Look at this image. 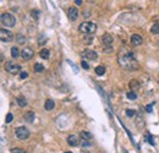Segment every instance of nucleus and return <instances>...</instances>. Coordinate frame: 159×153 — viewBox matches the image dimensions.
<instances>
[{"label":"nucleus","mask_w":159,"mask_h":153,"mask_svg":"<svg viewBox=\"0 0 159 153\" xmlns=\"http://www.w3.org/2000/svg\"><path fill=\"white\" fill-rule=\"evenodd\" d=\"M117 63L122 69L135 71L138 69V61L135 57V53L129 48H121L117 53Z\"/></svg>","instance_id":"nucleus-1"},{"label":"nucleus","mask_w":159,"mask_h":153,"mask_svg":"<svg viewBox=\"0 0 159 153\" xmlns=\"http://www.w3.org/2000/svg\"><path fill=\"white\" fill-rule=\"evenodd\" d=\"M97 29V25L93 22H82L80 26H78V31L81 33H85V34H93Z\"/></svg>","instance_id":"nucleus-2"},{"label":"nucleus","mask_w":159,"mask_h":153,"mask_svg":"<svg viewBox=\"0 0 159 153\" xmlns=\"http://www.w3.org/2000/svg\"><path fill=\"white\" fill-rule=\"evenodd\" d=\"M5 70H6V72H9L10 75L21 74V66L16 63H14V61H8V63L5 64Z\"/></svg>","instance_id":"nucleus-3"},{"label":"nucleus","mask_w":159,"mask_h":153,"mask_svg":"<svg viewBox=\"0 0 159 153\" xmlns=\"http://www.w3.org/2000/svg\"><path fill=\"white\" fill-rule=\"evenodd\" d=\"M1 23L6 27H14L16 25V18H15L11 14L4 12L1 14Z\"/></svg>","instance_id":"nucleus-4"},{"label":"nucleus","mask_w":159,"mask_h":153,"mask_svg":"<svg viewBox=\"0 0 159 153\" xmlns=\"http://www.w3.org/2000/svg\"><path fill=\"white\" fill-rule=\"evenodd\" d=\"M15 134H16V136H17V139L18 140H27L28 137H29V131H28V129L27 127H25V126H20V127H17L16 130H15Z\"/></svg>","instance_id":"nucleus-5"},{"label":"nucleus","mask_w":159,"mask_h":153,"mask_svg":"<svg viewBox=\"0 0 159 153\" xmlns=\"http://www.w3.org/2000/svg\"><path fill=\"white\" fill-rule=\"evenodd\" d=\"M0 38H1V40L4 43H9V42H11V40L14 39V34L10 32V31L5 29V28H1V29H0Z\"/></svg>","instance_id":"nucleus-6"},{"label":"nucleus","mask_w":159,"mask_h":153,"mask_svg":"<svg viewBox=\"0 0 159 153\" xmlns=\"http://www.w3.org/2000/svg\"><path fill=\"white\" fill-rule=\"evenodd\" d=\"M82 57H83L86 60H97L98 58V54H97L96 50H92V49H85L82 52Z\"/></svg>","instance_id":"nucleus-7"},{"label":"nucleus","mask_w":159,"mask_h":153,"mask_svg":"<svg viewBox=\"0 0 159 153\" xmlns=\"http://www.w3.org/2000/svg\"><path fill=\"white\" fill-rule=\"evenodd\" d=\"M68 17H69L70 21H76L77 17H78V10L76 9L75 6L69 8V10H68Z\"/></svg>","instance_id":"nucleus-8"},{"label":"nucleus","mask_w":159,"mask_h":153,"mask_svg":"<svg viewBox=\"0 0 159 153\" xmlns=\"http://www.w3.org/2000/svg\"><path fill=\"white\" fill-rule=\"evenodd\" d=\"M33 55H34V53H33V50L31 49V48H25V49L21 50V57H22L23 60H29V59H32Z\"/></svg>","instance_id":"nucleus-9"},{"label":"nucleus","mask_w":159,"mask_h":153,"mask_svg":"<svg viewBox=\"0 0 159 153\" xmlns=\"http://www.w3.org/2000/svg\"><path fill=\"white\" fill-rule=\"evenodd\" d=\"M143 43V38L141 37L140 34H132L131 36V44L133 47H138Z\"/></svg>","instance_id":"nucleus-10"},{"label":"nucleus","mask_w":159,"mask_h":153,"mask_svg":"<svg viewBox=\"0 0 159 153\" xmlns=\"http://www.w3.org/2000/svg\"><path fill=\"white\" fill-rule=\"evenodd\" d=\"M102 43H103L105 47H108V48H111V44H113V37L110 34H108V33H105V34H103L102 36Z\"/></svg>","instance_id":"nucleus-11"},{"label":"nucleus","mask_w":159,"mask_h":153,"mask_svg":"<svg viewBox=\"0 0 159 153\" xmlns=\"http://www.w3.org/2000/svg\"><path fill=\"white\" fill-rule=\"evenodd\" d=\"M68 143H69L70 146H72V147L78 146V145H80V137H78L77 135H70V136L68 137Z\"/></svg>","instance_id":"nucleus-12"},{"label":"nucleus","mask_w":159,"mask_h":153,"mask_svg":"<svg viewBox=\"0 0 159 153\" xmlns=\"http://www.w3.org/2000/svg\"><path fill=\"white\" fill-rule=\"evenodd\" d=\"M54 107H55V102L53 99H47V100H45V104H44V109L45 110L50 111V110L54 109Z\"/></svg>","instance_id":"nucleus-13"},{"label":"nucleus","mask_w":159,"mask_h":153,"mask_svg":"<svg viewBox=\"0 0 159 153\" xmlns=\"http://www.w3.org/2000/svg\"><path fill=\"white\" fill-rule=\"evenodd\" d=\"M80 136H81L82 140H86V141H91L92 139H93L92 134H91V132H88V131H81L80 132Z\"/></svg>","instance_id":"nucleus-14"},{"label":"nucleus","mask_w":159,"mask_h":153,"mask_svg":"<svg viewBox=\"0 0 159 153\" xmlns=\"http://www.w3.org/2000/svg\"><path fill=\"white\" fill-rule=\"evenodd\" d=\"M39 57L42 58V59H49V57H50V50L47 49V48H43V49L39 52Z\"/></svg>","instance_id":"nucleus-15"},{"label":"nucleus","mask_w":159,"mask_h":153,"mask_svg":"<svg viewBox=\"0 0 159 153\" xmlns=\"http://www.w3.org/2000/svg\"><path fill=\"white\" fill-rule=\"evenodd\" d=\"M35 119V115L33 111H27L26 114H25V120H26L27 122H33Z\"/></svg>","instance_id":"nucleus-16"},{"label":"nucleus","mask_w":159,"mask_h":153,"mask_svg":"<svg viewBox=\"0 0 159 153\" xmlns=\"http://www.w3.org/2000/svg\"><path fill=\"white\" fill-rule=\"evenodd\" d=\"M17 104L20 105V107H21V108H25V107H26L28 103H27V99L26 98H25V97L23 96H20V97H17Z\"/></svg>","instance_id":"nucleus-17"},{"label":"nucleus","mask_w":159,"mask_h":153,"mask_svg":"<svg viewBox=\"0 0 159 153\" xmlns=\"http://www.w3.org/2000/svg\"><path fill=\"white\" fill-rule=\"evenodd\" d=\"M11 57H12V59H17L20 57V50H18L17 47H12L11 48Z\"/></svg>","instance_id":"nucleus-18"},{"label":"nucleus","mask_w":159,"mask_h":153,"mask_svg":"<svg viewBox=\"0 0 159 153\" xmlns=\"http://www.w3.org/2000/svg\"><path fill=\"white\" fill-rule=\"evenodd\" d=\"M92 42H93V34H85V37H83V43L91 44Z\"/></svg>","instance_id":"nucleus-19"},{"label":"nucleus","mask_w":159,"mask_h":153,"mask_svg":"<svg viewBox=\"0 0 159 153\" xmlns=\"http://www.w3.org/2000/svg\"><path fill=\"white\" fill-rule=\"evenodd\" d=\"M94 71H96V74L98 76H102V75L105 74V68H104V66H97V68L94 69Z\"/></svg>","instance_id":"nucleus-20"},{"label":"nucleus","mask_w":159,"mask_h":153,"mask_svg":"<svg viewBox=\"0 0 159 153\" xmlns=\"http://www.w3.org/2000/svg\"><path fill=\"white\" fill-rule=\"evenodd\" d=\"M33 69H34V71H35V72H43V71H44V66H43L42 64L37 63V64H34Z\"/></svg>","instance_id":"nucleus-21"},{"label":"nucleus","mask_w":159,"mask_h":153,"mask_svg":"<svg viewBox=\"0 0 159 153\" xmlns=\"http://www.w3.org/2000/svg\"><path fill=\"white\" fill-rule=\"evenodd\" d=\"M126 97H127V99H130V100H135L137 98V94L133 91H130L126 93Z\"/></svg>","instance_id":"nucleus-22"},{"label":"nucleus","mask_w":159,"mask_h":153,"mask_svg":"<svg viewBox=\"0 0 159 153\" xmlns=\"http://www.w3.org/2000/svg\"><path fill=\"white\" fill-rule=\"evenodd\" d=\"M130 88H131L132 91L138 89V88H140V83H138L136 80H133V81H131V82H130Z\"/></svg>","instance_id":"nucleus-23"},{"label":"nucleus","mask_w":159,"mask_h":153,"mask_svg":"<svg viewBox=\"0 0 159 153\" xmlns=\"http://www.w3.org/2000/svg\"><path fill=\"white\" fill-rule=\"evenodd\" d=\"M151 33L153 34H159V23H154L151 28Z\"/></svg>","instance_id":"nucleus-24"},{"label":"nucleus","mask_w":159,"mask_h":153,"mask_svg":"<svg viewBox=\"0 0 159 153\" xmlns=\"http://www.w3.org/2000/svg\"><path fill=\"white\" fill-rule=\"evenodd\" d=\"M16 40H17L18 44H23L25 40H26V37H25V36H21V34H17L16 36Z\"/></svg>","instance_id":"nucleus-25"},{"label":"nucleus","mask_w":159,"mask_h":153,"mask_svg":"<svg viewBox=\"0 0 159 153\" xmlns=\"http://www.w3.org/2000/svg\"><path fill=\"white\" fill-rule=\"evenodd\" d=\"M126 115L129 116V118H133V116L136 115V111L133 109H126Z\"/></svg>","instance_id":"nucleus-26"},{"label":"nucleus","mask_w":159,"mask_h":153,"mask_svg":"<svg viewBox=\"0 0 159 153\" xmlns=\"http://www.w3.org/2000/svg\"><path fill=\"white\" fill-rule=\"evenodd\" d=\"M31 15H32V17H33V18L38 20V18H39V10H32Z\"/></svg>","instance_id":"nucleus-27"},{"label":"nucleus","mask_w":159,"mask_h":153,"mask_svg":"<svg viewBox=\"0 0 159 153\" xmlns=\"http://www.w3.org/2000/svg\"><path fill=\"white\" fill-rule=\"evenodd\" d=\"M11 153H26V151L22 150V148H17V147H16V148L11 150Z\"/></svg>","instance_id":"nucleus-28"},{"label":"nucleus","mask_w":159,"mask_h":153,"mask_svg":"<svg viewBox=\"0 0 159 153\" xmlns=\"http://www.w3.org/2000/svg\"><path fill=\"white\" fill-rule=\"evenodd\" d=\"M27 77H28V72H27V71H21V74H20V79L25 80V79H27Z\"/></svg>","instance_id":"nucleus-29"},{"label":"nucleus","mask_w":159,"mask_h":153,"mask_svg":"<svg viewBox=\"0 0 159 153\" xmlns=\"http://www.w3.org/2000/svg\"><path fill=\"white\" fill-rule=\"evenodd\" d=\"M148 142H149V143L152 145V146H154L156 145V142H154V140H153V137L151 136V135H147V139H146Z\"/></svg>","instance_id":"nucleus-30"},{"label":"nucleus","mask_w":159,"mask_h":153,"mask_svg":"<svg viewBox=\"0 0 159 153\" xmlns=\"http://www.w3.org/2000/svg\"><path fill=\"white\" fill-rule=\"evenodd\" d=\"M81 66H82V68H83L85 70H88V69H89V65H88V63H87L86 60L82 61V63H81Z\"/></svg>","instance_id":"nucleus-31"},{"label":"nucleus","mask_w":159,"mask_h":153,"mask_svg":"<svg viewBox=\"0 0 159 153\" xmlns=\"http://www.w3.org/2000/svg\"><path fill=\"white\" fill-rule=\"evenodd\" d=\"M12 119H14V116H12V114H10V113H9V114L6 115V119H5V121H6V122H8V124H9V122H11V121H12Z\"/></svg>","instance_id":"nucleus-32"},{"label":"nucleus","mask_w":159,"mask_h":153,"mask_svg":"<svg viewBox=\"0 0 159 153\" xmlns=\"http://www.w3.org/2000/svg\"><path fill=\"white\" fill-rule=\"evenodd\" d=\"M152 110H153V104H148L146 107V111L147 113H152Z\"/></svg>","instance_id":"nucleus-33"},{"label":"nucleus","mask_w":159,"mask_h":153,"mask_svg":"<svg viewBox=\"0 0 159 153\" xmlns=\"http://www.w3.org/2000/svg\"><path fill=\"white\" fill-rule=\"evenodd\" d=\"M68 63L71 65V66H72V68H74V71H75V72H78V69H77V66H76V65H74L72 63H71V61L70 60H68Z\"/></svg>","instance_id":"nucleus-34"},{"label":"nucleus","mask_w":159,"mask_h":153,"mask_svg":"<svg viewBox=\"0 0 159 153\" xmlns=\"http://www.w3.org/2000/svg\"><path fill=\"white\" fill-rule=\"evenodd\" d=\"M44 43H47V38H44V37H40V39H39V42H38V44H44Z\"/></svg>","instance_id":"nucleus-35"},{"label":"nucleus","mask_w":159,"mask_h":153,"mask_svg":"<svg viewBox=\"0 0 159 153\" xmlns=\"http://www.w3.org/2000/svg\"><path fill=\"white\" fill-rule=\"evenodd\" d=\"M75 3H76V5H78L80 6V5L82 4V0H75Z\"/></svg>","instance_id":"nucleus-36"},{"label":"nucleus","mask_w":159,"mask_h":153,"mask_svg":"<svg viewBox=\"0 0 159 153\" xmlns=\"http://www.w3.org/2000/svg\"><path fill=\"white\" fill-rule=\"evenodd\" d=\"M65 153H72V152H65Z\"/></svg>","instance_id":"nucleus-37"}]
</instances>
